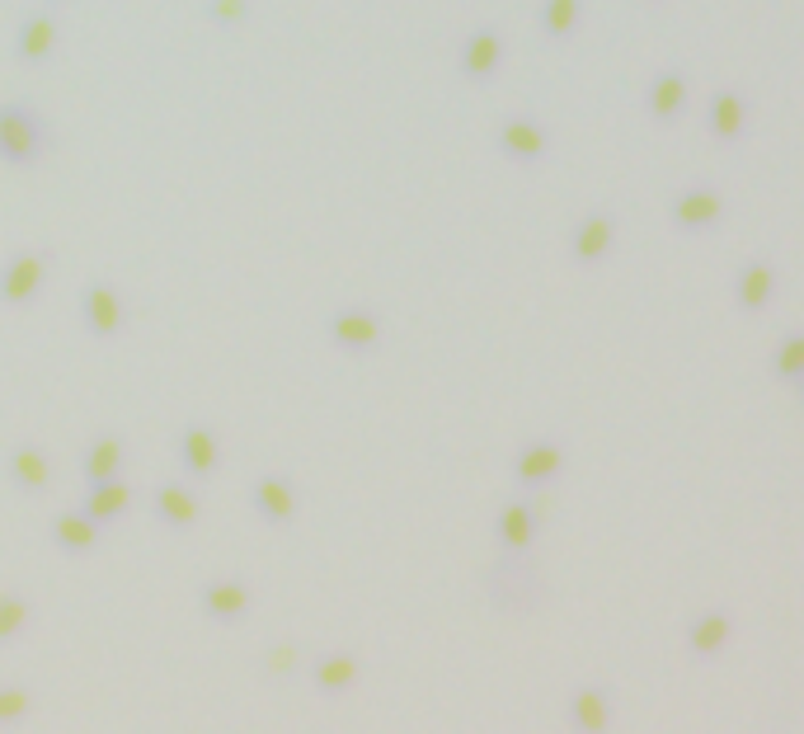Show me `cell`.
<instances>
[{
	"instance_id": "6da1fadb",
	"label": "cell",
	"mask_w": 804,
	"mask_h": 734,
	"mask_svg": "<svg viewBox=\"0 0 804 734\" xmlns=\"http://www.w3.org/2000/svg\"><path fill=\"white\" fill-rule=\"evenodd\" d=\"M47 147H53V137H47V123L34 114V108L20 104V100L0 104V165L28 170V165L43 161Z\"/></svg>"
},
{
	"instance_id": "7a4b0ae2",
	"label": "cell",
	"mask_w": 804,
	"mask_h": 734,
	"mask_svg": "<svg viewBox=\"0 0 804 734\" xmlns=\"http://www.w3.org/2000/svg\"><path fill=\"white\" fill-rule=\"evenodd\" d=\"M47 283V255L43 249H14L0 264V302L5 306H28Z\"/></svg>"
},
{
	"instance_id": "3957f363",
	"label": "cell",
	"mask_w": 804,
	"mask_h": 734,
	"mask_svg": "<svg viewBox=\"0 0 804 734\" xmlns=\"http://www.w3.org/2000/svg\"><path fill=\"white\" fill-rule=\"evenodd\" d=\"M81 321H85L90 335L114 339L123 325H128V306H123V292H118L114 283H104V278L85 283V292H81Z\"/></svg>"
},
{
	"instance_id": "277c9868",
	"label": "cell",
	"mask_w": 804,
	"mask_h": 734,
	"mask_svg": "<svg viewBox=\"0 0 804 734\" xmlns=\"http://www.w3.org/2000/svg\"><path fill=\"white\" fill-rule=\"evenodd\" d=\"M61 43V24L53 10H28L20 28H14V57L24 61V67H43V61H53Z\"/></svg>"
},
{
	"instance_id": "5b68a950",
	"label": "cell",
	"mask_w": 804,
	"mask_h": 734,
	"mask_svg": "<svg viewBox=\"0 0 804 734\" xmlns=\"http://www.w3.org/2000/svg\"><path fill=\"white\" fill-rule=\"evenodd\" d=\"M329 339H335L339 349L362 353V349H372V343L382 339V321H376L372 311H362V306H343V311L329 316Z\"/></svg>"
},
{
	"instance_id": "8992f818",
	"label": "cell",
	"mask_w": 804,
	"mask_h": 734,
	"mask_svg": "<svg viewBox=\"0 0 804 734\" xmlns=\"http://www.w3.org/2000/svg\"><path fill=\"white\" fill-rule=\"evenodd\" d=\"M179 457L194 476H212L222 466V443H217V433L208 424H188L179 439Z\"/></svg>"
},
{
	"instance_id": "52a82bcc",
	"label": "cell",
	"mask_w": 804,
	"mask_h": 734,
	"mask_svg": "<svg viewBox=\"0 0 804 734\" xmlns=\"http://www.w3.org/2000/svg\"><path fill=\"white\" fill-rule=\"evenodd\" d=\"M255 509L264 513V519H273V523H288L296 513V490L282 476H264L255 486Z\"/></svg>"
},
{
	"instance_id": "ba28073f",
	"label": "cell",
	"mask_w": 804,
	"mask_h": 734,
	"mask_svg": "<svg viewBox=\"0 0 804 734\" xmlns=\"http://www.w3.org/2000/svg\"><path fill=\"white\" fill-rule=\"evenodd\" d=\"M132 504V490L123 486V480H100L90 494H85V513L94 523H108V519H123Z\"/></svg>"
},
{
	"instance_id": "9c48e42d",
	"label": "cell",
	"mask_w": 804,
	"mask_h": 734,
	"mask_svg": "<svg viewBox=\"0 0 804 734\" xmlns=\"http://www.w3.org/2000/svg\"><path fill=\"white\" fill-rule=\"evenodd\" d=\"M118 466H123V439L118 433H104L94 439L90 452H85V480L100 486V480H118Z\"/></svg>"
},
{
	"instance_id": "30bf717a",
	"label": "cell",
	"mask_w": 804,
	"mask_h": 734,
	"mask_svg": "<svg viewBox=\"0 0 804 734\" xmlns=\"http://www.w3.org/2000/svg\"><path fill=\"white\" fill-rule=\"evenodd\" d=\"M10 476L20 490H47V480H53V466H47V452L38 447H14L10 452Z\"/></svg>"
},
{
	"instance_id": "8fae6325",
	"label": "cell",
	"mask_w": 804,
	"mask_h": 734,
	"mask_svg": "<svg viewBox=\"0 0 804 734\" xmlns=\"http://www.w3.org/2000/svg\"><path fill=\"white\" fill-rule=\"evenodd\" d=\"M155 513H161L170 527H188V523H198V499L184 486H161V494H155Z\"/></svg>"
},
{
	"instance_id": "7c38bea8",
	"label": "cell",
	"mask_w": 804,
	"mask_h": 734,
	"mask_svg": "<svg viewBox=\"0 0 804 734\" xmlns=\"http://www.w3.org/2000/svg\"><path fill=\"white\" fill-rule=\"evenodd\" d=\"M202 603H208V613H212V617L235 621V617H245V613H249V589H245V584H235V580H226V584H212L208 593H202Z\"/></svg>"
},
{
	"instance_id": "4fadbf2b",
	"label": "cell",
	"mask_w": 804,
	"mask_h": 734,
	"mask_svg": "<svg viewBox=\"0 0 804 734\" xmlns=\"http://www.w3.org/2000/svg\"><path fill=\"white\" fill-rule=\"evenodd\" d=\"M57 541L67 546V551H90V546L100 541V523H94L90 513H61V519H57Z\"/></svg>"
},
{
	"instance_id": "5bb4252c",
	"label": "cell",
	"mask_w": 804,
	"mask_h": 734,
	"mask_svg": "<svg viewBox=\"0 0 804 734\" xmlns=\"http://www.w3.org/2000/svg\"><path fill=\"white\" fill-rule=\"evenodd\" d=\"M353 678H358V660H353V654H329V660L315 668V683H321L325 692H343Z\"/></svg>"
},
{
	"instance_id": "9a60e30c",
	"label": "cell",
	"mask_w": 804,
	"mask_h": 734,
	"mask_svg": "<svg viewBox=\"0 0 804 734\" xmlns=\"http://www.w3.org/2000/svg\"><path fill=\"white\" fill-rule=\"evenodd\" d=\"M208 20L217 28H241L249 20V0H208Z\"/></svg>"
},
{
	"instance_id": "2e32d148",
	"label": "cell",
	"mask_w": 804,
	"mask_h": 734,
	"mask_svg": "<svg viewBox=\"0 0 804 734\" xmlns=\"http://www.w3.org/2000/svg\"><path fill=\"white\" fill-rule=\"evenodd\" d=\"M24 621H28V603H20V598H0V640H10V636H20L24 631Z\"/></svg>"
},
{
	"instance_id": "e0dca14e",
	"label": "cell",
	"mask_w": 804,
	"mask_h": 734,
	"mask_svg": "<svg viewBox=\"0 0 804 734\" xmlns=\"http://www.w3.org/2000/svg\"><path fill=\"white\" fill-rule=\"evenodd\" d=\"M28 687H0V721H20V715H28Z\"/></svg>"
},
{
	"instance_id": "ac0fdd59",
	"label": "cell",
	"mask_w": 804,
	"mask_h": 734,
	"mask_svg": "<svg viewBox=\"0 0 804 734\" xmlns=\"http://www.w3.org/2000/svg\"><path fill=\"white\" fill-rule=\"evenodd\" d=\"M296 660H302V650H296V645H278V650L264 654V668H268V674H292Z\"/></svg>"
},
{
	"instance_id": "d6986e66",
	"label": "cell",
	"mask_w": 804,
	"mask_h": 734,
	"mask_svg": "<svg viewBox=\"0 0 804 734\" xmlns=\"http://www.w3.org/2000/svg\"><path fill=\"white\" fill-rule=\"evenodd\" d=\"M490 61H494V43H490V38H476V43L466 48V71L480 75L485 67H490Z\"/></svg>"
},
{
	"instance_id": "ffe728a7",
	"label": "cell",
	"mask_w": 804,
	"mask_h": 734,
	"mask_svg": "<svg viewBox=\"0 0 804 734\" xmlns=\"http://www.w3.org/2000/svg\"><path fill=\"white\" fill-rule=\"evenodd\" d=\"M47 5H67V0H47Z\"/></svg>"
}]
</instances>
